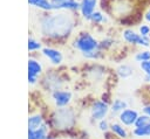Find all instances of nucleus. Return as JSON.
<instances>
[{"label":"nucleus","instance_id":"obj_10","mask_svg":"<svg viewBox=\"0 0 150 139\" xmlns=\"http://www.w3.org/2000/svg\"><path fill=\"white\" fill-rule=\"evenodd\" d=\"M53 98L57 106H66L71 99V93L69 91H55L53 93Z\"/></svg>","mask_w":150,"mask_h":139},{"label":"nucleus","instance_id":"obj_5","mask_svg":"<svg viewBox=\"0 0 150 139\" xmlns=\"http://www.w3.org/2000/svg\"><path fill=\"white\" fill-rule=\"evenodd\" d=\"M138 117V112L132 109H124L120 113V121L125 126H132L135 125V121Z\"/></svg>","mask_w":150,"mask_h":139},{"label":"nucleus","instance_id":"obj_3","mask_svg":"<svg viewBox=\"0 0 150 139\" xmlns=\"http://www.w3.org/2000/svg\"><path fill=\"white\" fill-rule=\"evenodd\" d=\"M54 124L59 128H67L74 124V113L71 110L61 109L55 112L54 114Z\"/></svg>","mask_w":150,"mask_h":139},{"label":"nucleus","instance_id":"obj_2","mask_svg":"<svg viewBox=\"0 0 150 139\" xmlns=\"http://www.w3.org/2000/svg\"><path fill=\"white\" fill-rule=\"evenodd\" d=\"M75 48H77L80 51L83 53L87 57H95V53L98 48V42L88 33L81 34L74 43Z\"/></svg>","mask_w":150,"mask_h":139},{"label":"nucleus","instance_id":"obj_26","mask_svg":"<svg viewBox=\"0 0 150 139\" xmlns=\"http://www.w3.org/2000/svg\"><path fill=\"white\" fill-rule=\"evenodd\" d=\"M143 113H144V114H148V116L150 117V105H145V106L143 107Z\"/></svg>","mask_w":150,"mask_h":139},{"label":"nucleus","instance_id":"obj_28","mask_svg":"<svg viewBox=\"0 0 150 139\" xmlns=\"http://www.w3.org/2000/svg\"><path fill=\"white\" fill-rule=\"evenodd\" d=\"M144 79H145V82H150V75H145Z\"/></svg>","mask_w":150,"mask_h":139},{"label":"nucleus","instance_id":"obj_14","mask_svg":"<svg viewBox=\"0 0 150 139\" xmlns=\"http://www.w3.org/2000/svg\"><path fill=\"white\" fill-rule=\"evenodd\" d=\"M42 124H43V123H42V117L39 116V114L32 116V117H29V119H28V128H29V130H36V128H39Z\"/></svg>","mask_w":150,"mask_h":139},{"label":"nucleus","instance_id":"obj_16","mask_svg":"<svg viewBox=\"0 0 150 139\" xmlns=\"http://www.w3.org/2000/svg\"><path fill=\"white\" fill-rule=\"evenodd\" d=\"M117 74L121 78H128L132 75V68L128 64H122L117 68Z\"/></svg>","mask_w":150,"mask_h":139},{"label":"nucleus","instance_id":"obj_24","mask_svg":"<svg viewBox=\"0 0 150 139\" xmlns=\"http://www.w3.org/2000/svg\"><path fill=\"white\" fill-rule=\"evenodd\" d=\"M139 34L142 36H149L150 35V26H148V25L139 26Z\"/></svg>","mask_w":150,"mask_h":139},{"label":"nucleus","instance_id":"obj_12","mask_svg":"<svg viewBox=\"0 0 150 139\" xmlns=\"http://www.w3.org/2000/svg\"><path fill=\"white\" fill-rule=\"evenodd\" d=\"M47 138V127L42 124L36 130L28 128V139H46Z\"/></svg>","mask_w":150,"mask_h":139},{"label":"nucleus","instance_id":"obj_25","mask_svg":"<svg viewBox=\"0 0 150 139\" xmlns=\"http://www.w3.org/2000/svg\"><path fill=\"white\" fill-rule=\"evenodd\" d=\"M100 128L102 130V131H107L108 130V123L105 121V120H100Z\"/></svg>","mask_w":150,"mask_h":139},{"label":"nucleus","instance_id":"obj_22","mask_svg":"<svg viewBox=\"0 0 150 139\" xmlns=\"http://www.w3.org/2000/svg\"><path fill=\"white\" fill-rule=\"evenodd\" d=\"M40 48H41V43L40 42H38L34 39H29L28 40V50L34 51V50H39Z\"/></svg>","mask_w":150,"mask_h":139},{"label":"nucleus","instance_id":"obj_17","mask_svg":"<svg viewBox=\"0 0 150 139\" xmlns=\"http://www.w3.org/2000/svg\"><path fill=\"white\" fill-rule=\"evenodd\" d=\"M132 134L136 137H150V123L143 127H135Z\"/></svg>","mask_w":150,"mask_h":139},{"label":"nucleus","instance_id":"obj_20","mask_svg":"<svg viewBox=\"0 0 150 139\" xmlns=\"http://www.w3.org/2000/svg\"><path fill=\"white\" fill-rule=\"evenodd\" d=\"M135 60L137 62H143V61L150 60V50H143V51L137 53L135 55Z\"/></svg>","mask_w":150,"mask_h":139},{"label":"nucleus","instance_id":"obj_7","mask_svg":"<svg viewBox=\"0 0 150 139\" xmlns=\"http://www.w3.org/2000/svg\"><path fill=\"white\" fill-rule=\"evenodd\" d=\"M53 9H79L80 4L76 0H50Z\"/></svg>","mask_w":150,"mask_h":139},{"label":"nucleus","instance_id":"obj_9","mask_svg":"<svg viewBox=\"0 0 150 139\" xmlns=\"http://www.w3.org/2000/svg\"><path fill=\"white\" fill-rule=\"evenodd\" d=\"M97 0H81L80 2V11L84 18H89L94 12L96 7Z\"/></svg>","mask_w":150,"mask_h":139},{"label":"nucleus","instance_id":"obj_23","mask_svg":"<svg viewBox=\"0 0 150 139\" xmlns=\"http://www.w3.org/2000/svg\"><path fill=\"white\" fill-rule=\"evenodd\" d=\"M139 67H141V69L144 71L145 75H150V60L139 62Z\"/></svg>","mask_w":150,"mask_h":139},{"label":"nucleus","instance_id":"obj_4","mask_svg":"<svg viewBox=\"0 0 150 139\" xmlns=\"http://www.w3.org/2000/svg\"><path fill=\"white\" fill-rule=\"evenodd\" d=\"M123 39L125 42L130 44H138L142 47H150V39L149 36H142L139 33L137 34L136 32L131 29H125L123 32Z\"/></svg>","mask_w":150,"mask_h":139},{"label":"nucleus","instance_id":"obj_6","mask_svg":"<svg viewBox=\"0 0 150 139\" xmlns=\"http://www.w3.org/2000/svg\"><path fill=\"white\" fill-rule=\"evenodd\" d=\"M109 107L104 102H96L91 107V117L95 120H102L108 113Z\"/></svg>","mask_w":150,"mask_h":139},{"label":"nucleus","instance_id":"obj_13","mask_svg":"<svg viewBox=\"0 0 150 139\" xmlns=\"http://www.w3.org/2000/svg\"><path fill=\"white\" fill-rule=\"evenodd\" d=\"M28 4L30 6H33V7L41 8L43 11H50V9H53V6H52L50 0H28Z\"/></svg>","mask_w":150,"mask_h":139},{"label":"nucleus","instance_id":"obj_27","mask_svg":"<svg viewBox=\"0 0 150 139\" xmlns=\"http://www.w3.org/2000/svg\"><path fill=\"white\" fill-rule=\"evenodd\" d=\"M144 18H145V20H146L148 22H150V8H149V9L146 11V13H145Z\"/></svg>","mask_w":150,"mask_h":139},{"label":"nucleus","instance_id":"obj_11","mask_svg":"<svg viewBox=\"0 0 150 139\" xmlns=\"http://www.w3.org/2000/svg\"><path fill=\"white\" fill-rule=\"evenodd\" d=\"M42 54L53 63V64H60L62 62V54L53 48H43L42 49Z\"/></svg>","mask_w":150,"mask_h":139},{"label":"nucleus","instance_id":"obj_29","mask_svg":"<svg viewBox=\"0 0 150 139\" xmlns=\"http://www.w3.org/2000/svg\"><path fill=\"white\" fill-rule=\"evenodd\" d=\"M46 139H52V138H46Z\"/></svg>","mask_w":150,"mask_h":139},{"label":"nucleus","instance_id":"obj_1","mask_svg":"<svg viewBox=\"0 0 150 139\" xmlns=\"http://www.w3.org/2000/svg\"><path fill=\"white\" fill-rule=\"evenodd\" d=\"M73 20L66 14H56L45 19L41 29L42 33L50 37H63L70 33Z\"/></svg>","mask_w":150,"mask_h":139},{"label":"nucleus","instance_id":"obj_15","mask_svg":"<svg viewBox=\"0 0 150 139\" xmlns=\"http://www.w3.org/2000/svg\"><path fill=\"white\" fill-rule=\"evenodd\" d=\"M111 131L114 134H116L117 137L122 138V139H127L128 138V133L125 131V128L123 127V125H120V124H111L110 126Z\"/></svg>","mask_w":150,"mask_h":139},{"label":"nucleus","instance_id":"obj_19","mask_svg":"<svg viewBox=\"0 0 150 139\" xmlns=\"http://www.w3.org/2000/svg\"><path fill=\"white\" fill-rule=\"evenodd\" d=\"M150 123V117L148 114H142V116H138L136 121H135V127H143L145 125H148Z\"/></svg>","mask_w":150,"mask_h":139},{"label":"nucleus","instance_id":"obj_8","mask_svg":"<svg viewBox=\"0 0 150 139\" xmlns=\"http://www.w3.org/2000/svg\"><path fill=\"white\" fill-rule=\"evenodd\" d=\"M42 70V65L35 61V60H29L28 61V82L30 84H34L36 82V77L38 75H40Z\"/></svg>","mask_w":150,"mask_h":139},{"label":"nucleus","instance_id":"obj_18","mask_svg":"<svg viewBox=\"0 0 150 139\" xmlns=\"http://www.w3.org/2000/svg\"><path fill=\"white\" fill-rule=\"evenodd\" d=\"M124 109H127V103L122 99H116L111 104V111L112 112H122Z\"/></svg>","mask_w":150,"mask_h":139},{"label":"nucleus","instance_id":"obj_21","mask_svg":"<svg viewBox=\"0 0 150 139\" xmlns=\"http://www.w3.org/2000/svg\"><path fill=\"white\" fill-rule=\"evenodd\" d=\"M88 19L91 20V21L95 22V23H101V22H104V21H105L104 15H103L102 13H100V12H94Z\"/></svg>","mask_w":150,"mask_h":139}]
</instances>
